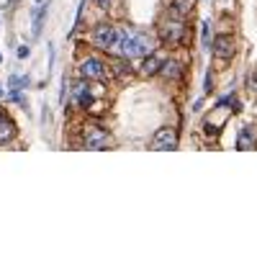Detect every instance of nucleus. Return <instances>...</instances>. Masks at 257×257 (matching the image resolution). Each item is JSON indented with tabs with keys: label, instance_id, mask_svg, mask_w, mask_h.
Returning a JSON list of instances; mask_svg holds the SVG:
<instances>
[{
	"label": "nucleus",
	"instance_id": "9",
	"mask_svg": "<svg viewBox=\"0 0 257 257\" xmlns=\"http://www.w3.org/2000/svg\"><path fill=\"white\" fill-rule=\"evenodd\" d=\"M183 72H185V67H183L180 59H165L162 67H160V75H162L165 80H180Z\"/></svg>",
	"mask_w": 257,
	"mask_h": 257
},
{
	"label": "nucleus",
	"instance_id": "5",
	"mask_svg": "<svg viewBox=\"0 0 257 257\" xmlns=\"http://www.w3.org/2000/svg\"><path fill=\"white\" fill-rule=\"evenodd\" d=\"M111 144V134L100 126H88L82 132V147L85 149H105Z\"/></svg>",
	"mask_w": 257,
	"mask_h": 257
},
{
	"label": "nucleus",
	"instance_id": "11",
	"mask_svg": "<svg viewBox=\"0 0 257 257\" xmlns=\"http://www.w3.org/2000/svg\"><path fill=\"white\" fill-rule=\"evenodd\" d=\"M190 11H193V0H173V3H170L167 16H173V18H180V21H183Z\"/></svg>",
	"mask_w": 257,
	"mask_h": 257
},
{
	"label": "nucleus",
	"instance_id": "4",
	"mask_svg": "<svg viewBox=\"0 0 257 257\" xmlns=\"http://www.w3.org/2000/svg\"><path fill=\"white\" fill-rule=\"evenodd\" d=\"M178 128L173 126H162L160 132H155L152 142H149V149H157V152H173L178 149Z\"/></svg>",
	"mask_w": 257,
	"mask_h": 257
},
{
	"label": "nucleus",
	"instance_id": "3",
	"mask_svg": "<svg viewBox=\"0 0 257 257\" xmlns=\"http://www.w3.org/2000/svg\"><path fill=\"white\" fill-rule=\"evenodd\" d=\"M93 44L98 47V49H105V52H116V47H118V39H121V29H116V26H108V24H103V26H95L93 29Z\"/></svg>",
	"mask_w": 257,
	"mask_h": 257
},
{
	"label": "nucleus",
	"instance_id": "16",
	"mask_svg": "<svg viewBox=\"0 0 257 257\" xmlns=\"http://www.w3.org/2000/svg\"><path fill=\"white\" fill-rule=\"evenodd\" d=\"M211 90H213V72L208 70L206 72V82H203V95H211Z\"/></svg>",
	"mask_w": 257,
	"mask_h": 257
},
{
	"label": "nucleus",
	"instance_id": "14",
	"mask_svg": "<svg viewBox=\"0 0 257 257\" xmlns=\"http://www.w3.org/2000/svg\"><path fill=\"white\" fill-rule=\"evenodd\" d=\"M201 44H203V49H211V44H213L211 21H203V24H201Z\"/></svg>",
	"mask_w": 257,
	"mask_h": 257
},
{
	"label": "nucleus",
	"instance_id": "1",
	"mask_svg": "<svg viewBox=\"0 0 257 257\" xmlns=\"http://www.w3.org/2000/svg\"><path fill=\"white\" fill-rule=\"evenodd\" d=\"M155 52V36L142 29H121V39L116 54L126 57V59H137V57H147Z\"/></svg>",
	"mask_w": 257,
	"mask_h": 257
},
{
	"label": "nucleus",
	"instance_id": "10",
	"mask_svg": "<svg viewBox=\"0 0 257 257\" xmlns=\"http://www.w3.org/2000/svg\"><path fill=\"white\" fill-rule=\"evenodd\" d=\"M162 62H165V59H160V57H157L155 52H152V54H147V57H144V64H142V70H139V72H142L144 77L160 75V67H162Z\"/></svg>",
	"mask_w": 257,
	"mask_h": 257
},
{
	"label": "nucleus",
	"instance_id": "13",
	"mask_svg": "<svg viewBox=\"0 0 257 257\" xmlns=\"http://www.w3.org/2000/svg\"><path fill=\"white\" fill-rule=\"evenodd\" d=\"M111 67H113V75H118V77H128V75H132V59H126V57L116 54L113 62H111Z\"/></svg>",
	"mask_w": 257,
	"mask_h": 257
},
{
	"label": "nucleus",
	"instance_id": "21",
	"mask_svg": "<svg viewBox=\"0 0 257 257\" xmlns=\"http://www.w3.org/2000/svg\"><path fill=\"white\" fill-rule=\"evenodd\" d=\"M0 116H3V111H0Z\"/></svg>",
	"mask_w": 257,
	"mask_h": 257
},
{
	"label": "nucleus",
	"instance_id": "15",
	"mask_svg": "<svg viewBox=\"0 0 257 257\" xmlns=\"http://www.w3.org/2000/svg\"><path fill=\"white\" fill-rule=\"evenodd\" d=\"M47 11H49V3H47V6H41V8L36 11V16H34V36H39V34H41V26H44Z\"/></svg>",
	"mask_w": 257,
	"mask_h": 257
},
{
	"label": "nucleus",
	"instance_id": "6",
	"mask_svg": "<svg viewBox=\"0 0 257 257\" xmlns=\"http://www.w3.org/2000/svg\"><path fill=\"white\" fill-rule=\"evenodd\" d=\"M211 52L219 59H231L237 54V36L234 34H216V39H213V44H211Z\"/></svg>",
	"mask_w": 257,
	"mask_h": 257
},
{
	"label": "nucleus",
	"instance_id": "7",
	"mask_svg": "<svg viewBox=\"0 0 257 257\" xmlns=\"http://www.w3.org/2000/svg\"><path fill=\"white\" fill-rule=\"evenodd\" d=\"M80 75L85 77V80H93V82H103L105 77H108V67L98 59V57H88L82 64H80Z\"/></svg>",
	"mask_w": 257,
	"mask_h": 257
},
{
	"label": "nucleus",
	"instance_id": "12",
	"mask_svg": "<svg viewBox=\"0 0 257 257\" xmlns=\"http://www.w3.org/2000/svg\"><path fill=\"white\" fill-rule=\"evenodd\" d=\"M13 137H16V123L3 113L0 116V144H8Z\"/></svg>",
	"mask_w": 257,
	"mask_h": 257
},
{
	"label": "nucleus",
	"instance_id": "8",
	"mask_svg": "<svg viewBox=\"0 0 257 257\" xmlns=\"http://www.w3.org/2000/svg\"><path fill=\"white\" fill-rule=\"evenodd\" d=\"M234 147L239 149V152H252V149H257V132L252 126H244L242 132L237 134V142H234Z\"/></svg>",
	"mask_w": 257,
	"mask_h": 257
},
{
	"label": "nucleus",
	"instance_id": "2",
	"mask_svg": "<svg viewBox=\"0 0 257 257\" xmlns=\"http://www.w3.org/2000/svg\"><path fill=\"white\" fill-rule=\"evenodd\" d=\"M157 36H160L162 44H167V47L180 44V41L185 39V21L167 16V18L162 21V24H160V29H157Z\"/></svg>",
	"mask_w": 257,
	"mask_h": 257
},
{
	"label": "nucleus",
	"instance_id": "17",
	"mask_svg": "<svg viewBox=\"0 0 257 257\" xmlns=\"http://www.w3.org/2000/svg\"><path fill=\"white\" fill-rule=\"evenodd\" d=\"M98 6L103 11H113V0H98Z\"/></svg>",
	"mask_w": 257,
	"mask_h": 257
},
{
	"label": "nucleus",
	"instance_id": "18",
	"mask_svg": "<svg viewBox=\"0 0 257 257\" xmlns=\"http://www.w3.org/2000/svg\"><path fill=\"white\" fill-rule=\"evenodd\" d=\"M29 52H31L29 47H18V59H26V57H29Z\"/></svg>",
	"mask_w": 257,
	"mask_h": 257
},
{
	"label": "nucleus",
	"instance_id": "19",
	"mask_svg": "<svg viewBox=\"0 0 257 257\" xmlns=\"http://www.w3.org/2000/svg\"><path fill=\"white\" fill-rule=\"evenodd\" d=\"M11 3H13V6H16V3H18V0H11Z\"/></svg>",
	"mask_w": 257,
	"mask_h": 257
},
{
	"label": "nucleus",
	"instance_id": "20",
	"mask_svg": "<svg viewBox=\"0 0 257 257\" xmlns=\"http://www.w3.org/2000/svg\"><path fill=\"white\" fill-rule=\"evenodd\" d=\"M0 95H3V88H0Z\"/></svg>",
	"mask_w": 257,
	"mask_h": 257
}]
</instances>
